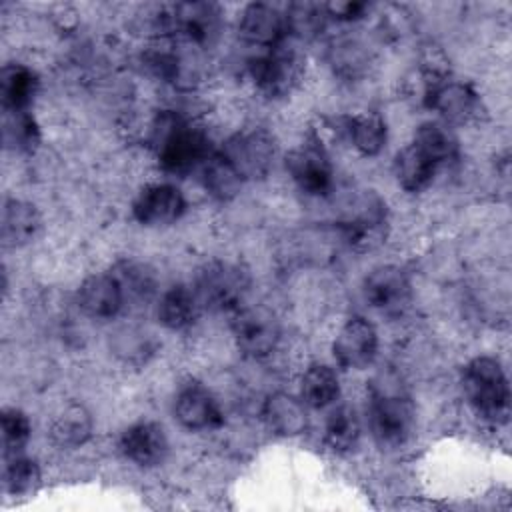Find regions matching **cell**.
<instances>
[{
  "label": "cell",
  "instance_id": "1",
  "mask_svg": "<svg viewBox=\"0 0 512 512\" xmlns=\"http://www.w3.org/2000/svg\"><path fill=\"white\" fill-rule=\"evenodd\" d=\"M152 146L160 166L172 174H188L212 154L208 136L176 112H160L156 116Z\"/></svg>",
  "mask_w": 512,
  "mask_h": 512
},
{
  "label": "cell",
  "instance_id": "2",
  "mask_svg": "<svg viewBox=\"0 0 512 512\" xmlns=\"http://www.w3.org/2000/svg\"><path fill=\"white\" fill-rule=\"evenodd\" d=\"M370 430L382 448L404 446L414 432V408L400 386H390L384 378L372 388Z\"/></svg>",
  "mask_w": 512,
  "mask_h": 512
},
{
  "label": "cell",
  "instance_id": "3",
  "mask_svg": "<svg viewBox=\"0 0 512 512\" xmlns=\"http://www.w3.org/2000/svg\"><path fill=\"white\" fill-rule=\"evenodd\" d=\"M462 388L472 410L490 422H498L508 414V380L498 360L478 356L464 366Z\"/></svg>",
  "mask_w": 512,
  "mask_h": 512
},
{
  "label": "cell",
  "instance_id": "4",
  "mask_svg": "<svg viewBox=\"0 0 512 512\" xmlns=\"http://www.w3.org/2000/svg\"><path fill=\"white\" fill-rule=\"evenodd\" d=\"M154 26L190 44H210L220 30V10L212 2L164 4L154 10Z\"/></svg>",
  "mask_w": 512,
  "mask_h": 512
},
{
  "label": "cell",
  "instance_id": "5",
  "mask_svg": "<svg viewBox=\"0 0 512 512\" xmlns=\"http://www.w3.org/2000/svg\"><path fill=\"white\" fill-rule=\"evenodd\" d=\"M248 272L238 264L214 260L200 268L196 276V296L200 306L216 312H234L244 304L248 294Z\"/></svg>",
  "mask_w": 512,
  "mask_h": 512
},
{
  "label": "cell",
  "instance_id": "6",
  "mask_svg": "<svg viewBox=\"0 0 512 512\" xmlns=\"http://www.w3.org/2000/svg\"><path fill=\"white\" fill-rule=\"evenodd\" d=\"M248 72L262 94L278 98L286 96L298 84L302 74V60L296 50L280 44L252 58Z\"/></svg>",
  "mask_w": 512,
  "mask_h": 512
},
{
  "label": "cell",
  "instance_id": "7",
  "mask_svg": "<svg viewBox=\"0 0 512 512\" xmlns=\"http://www.w3.org/2000/svg\"><path fill=\"white\" fill-rule=\"evenodd\" d=\"M242 180L262 178L270 172L276 158V142L264 130L234 134L220 152Z\"/></svg>",
  "mask_w": 512,
  "mask_h": 512
},
{
  "label": "cell",
  "instance_id": "8",
  "mask_svg": "<svg viewBox=\"0 0 512 512\" xmlns=\"http://www.w3.org/2000/svg\"><path fill=\"white\" fill-rule=\"evenodd\" d=\"M232 334L244 354L264 358L274 352L280 340V326L268 308L240 306L232 312Z\"/></svg>",
  "mask_w": 512,
  "mask_h": 512
},
{
  "label": "cell",
  "instance_id": "9",
  "mask_svg": "<svg viewBox=\"0 0 512 512\" xmlns=\"http://www.w3.org/2000/svg\"><path fill=\"white\" fill-rule=\"evenodd\" d=\"M386 226V206L372 194H362L340 220L346 242L358 250H370L382 242Z\"/></svg>",
  "mask_w": 512,
  "mask_h": 512
},
{
  "label": "cell",
  "instance_id": "10",
  "mask_svg": "<svg viewBox=\"0 0 512 512\" xmlns=\"http://www.w3.org/2000/svg\"><path fill=\"white\" fill-rule=\"evenodd\" d=\"M364 298L366 302L388 316L400 314L408 308L412 298L410 280L398 266H380L374 268L364 280Z\"/></svg>",
  "mask_w": 512,
  "mask_h": 512
},
{
  "label": "cell",
  "instance_id": "11",
  "mask_svg": "<svg viewBox=\"0 0 512 512\" xmlns=\"http://www.w3.org/2000/svg\"><path fill=\"white\" fill-rule=\"evenodd\" d=\"M286 168L298 188L312 196H324L332 190L334 170L326 152L316 144H302L288 160Z\"/></svg>",
  "mask_w": 512,
  "mask_h": 512
},
{
  "label": "cell",
  "instance_id": "12",
  "mask_svg": "<svg viewBox=\"0 0 512 512\" xmlns=\"http://www.w3.org/2000/svg\"><path fill=\"white\" fill-rule=\"evenodd\" d=\"M332 350H334L336 362L342 368L360 370L368 366L376 356V350H378L376 328L368 320L354 316L338 330Z\"/></svg>",
  "mask_w": 512,
  "mask_h": 512
},
{
  "label": "cell",
  "instance_id": "13",
  "mask_svg": "<svg viewBox=\"0 0 512 512\" xmlns=\"http://www.w3.org/2000/svg\"><path fill=\"white\" fill-rule=\"evenodd\" d=\"M184 208V196L176 186L152 184L138 194L132 206V214L144 226H166L176 222Z\"/></svg>",
  "mask_w": 512,
  "mask_h": 512
},
{
  "label": "cell",
  "instance_id": "14",
  "mask_svg": "<svg viewBox=\"0 0 512 512\" xmlns=\"http://www.w3.org/2000/svg\"><path fill=\"white\" fill-rule=\"evenodd\" d=\"M240 34L250 44L266 50L276 48L284 44V38L288 36L286 14L270 4H248L240 16Z\"/></svg>",
  "mask_w": 512,
  "mask_h": 512
},
{
  "label": "cell",
  "instance_id": "15",
  "mask_svg": "<svg viewBox=\"0 0 512 512\" xmlns=\"http://www.w3.org/2000/svg\"><path fill=\"white\" fill-rule=\"evenodd\" d=\"M174 414L188 430H212L224 422L216 398L200 384H186L174 400Z\"/></svg>",
  "mask_w": 512,
  "mask_h": 512
},
{
  "label": "cell",
  "instance_id": "16",
  "mask_svg": "<svg viewBox=\"0 0 512 512\" xmlns=\"http://www.w3.org/2000/svg\"><path fill=\"white\" fill-rule=\"evenodd\" d=\"M120 452L138 466H156L168 454L166 432L156 422L132 424L120 436Z\"/></svg>",
  "mask_w": 512,
  "mask_h": 512
},
{
  "label": "cell",
  "instance_id": "17",
  "mask_svg": "<svg viewBox=\"0 0 512 512\" xmlns=\"http://www.w3.org/2000/svg\"><path fill=\"white\" fill-rule=\"evenodd\" d=\"M124 304V292L114 274H96L82 282L78 290L80 310L96 320L114 318Z\"/></svg>",
  "mask_w": 512,
  "mask_h": 512
},
{
  "label": "cell",
  "instance_id": "18",
  "mask_svg": "<svg viewBox=\"0 0 512 512\" xmlns=\"http://www.w3.org/2000/svg\"><path fill=\"white\" fill-rule=\"evenodd\" d=\"M428 104L442 114L448 122H466L478 110V94L466 82L442 80L432 82L426 92Z\"/></svg>",
  "mask_w": 512,
  "mask_h": 512
},
{
  "label": "cell",
  "instance_id": "19",
  "mask_svg": "<svg viewBox=\"0 0 512 512\" xmlns=\"http://www.w3.org/2000/svg\"><path fill=\"white\" fill-rule=\"evenodd\" d=\"M40 230V216L30 202L6 200L2 208V242L16 248L32 242Z\"/></svg>",
  "mask_w": 512,
  "mask_h": 512
},
{
  "label": "cell",
  "instance_id": "20",
  "mask_svg": "<svg viewBox=\"0 0 512 512\" xmlns=\"http://www.w3.org/2000/svg\"><path fill=\"white\" fill-rule=\"evenodd\" d=\"M262 416L268 428L280 436H296L302 434L308 426L304 402L288 396V394H272L264 402Z\"/></svg>",
  "mask_w": 512,
  "mask_h": 512
},
{
  "label": "cell",
  "instance_id": "21",
  "mask_svg": "<svg viewBox=\"0 0 512 512\" xmlns=\"http://www.w3.org/2000/svg\"><path fill=\"white\" fill-rule=\"evenodd\" d=\"M438 172V166L416 146L410 144L394 158V174L398 184L408 192H422L428 188Z\"/></svg>",
  "mask_w": 512,
  "mask_h": 512
},
{
  "label": "cell",
  "instance_id": "22",
  "mask_svg": "<svg viewBox=\"0 0 512 512\" xmlns=\"http://www.w3.org/2000/svg\"><path fill=\"white\" fill-rule=\"evenodd\" d=\"M38 88L36 74L22 64H6L0 74V96L6 112L28 110Z\"/></svg>",
  "mask_w": 512,
  "mask_h": 512
},
{
  "label": "cell",
  "instance_id": "23",
  "mask_svg": "<svg viewBox=\"0 0 512 512\" xmlns=\"http://www.w3.org/2000/svg\"><path fill=\"white\" fill-rule=\"evenodd\" d=\"M198 296L186 286L168 288L158 304V320L170 330H184L194 324L198 316Z\"/></svg>",
  "mask_w": 512,
  "mask_h": 512
},
{
  "label": "cell",
  "instance_id": "24",
  "mask_svg": "<svg viewBox=\"0 0 512 512\" xmlns=\"http://www.w3.org/2000/svg\"><path fill=\"white\" fill-rule=\"evenodd\" d=\"M92 434V416L80 404H70L60 410L50 424V438L60 448H78Z\"/></svg>",
  "mask_w": 512,
  "mask_h": 512
},
{
  "label": "cell",
  "instance_id": "25",
  "mask_svg": "<svg viewBox=\"0 0 512 512\" xmlns=\"http://www.w3.org/2000/svg\"><path fill=\"white\" fill-rule=\"evenodd\" d=\"M414 144L440 168L458 156V140L444 122H424L414 138Z\"/></svg>",
  "mask_w": 512,
  "mask_h": 512
},
{
  "label": "cell",
  "instance_id": "26",
  "mask_svg": "<svg viewBox=\"0 0 512 512\" xmlns=\"http://www.w3.org/2000/svg\"><path fill=\"white\" fill-rule=\"evenodd\" d=\"M346 132L354 148L364 156L378 154L386 144V124L376 112H360L348 118Z\"/></svg>",
  "mask_w": 512,
  "mask_h": 512
},
{
  "label": "cell",
  "instance_id": "27",
  "mask_svg": "<svg viewBox=\"0 0 512 512\" xmlns=\"http://www.w3.org/2000/svg\"><path fill=\"white\" fill-rule=\"evenodd\" d=\"M200 172L206 192L218 200L234 198L244 182L220 152H212L200 166Z\"/></svg>",
  "mask_w": 512,
  "mask_h": 512
},
{
  "label": "cell",
  "instance_id": "28",
  "mask_svg": "<svg viewBox=\"0 0 512 512\" xmlns=\"http://www.w3.org/2000/svg\"><path fill=\"white\" fill-rule=\"evenodd\" d=\"M340 384L336 372L326 364H312L302 376V402L310 408H324L338 398Z\"/></svg>",
  "mask_w": 512,
  "mask_h": 512
},
{
  "label": "cell",
  "instance_id": "29",
  "mask_svg": "<svg viewBox=\"0 0 512 512\" xmlns=\"http://www.w3.org/2000/svg\"><path fill=\"white\" fill-rule=\"evenodd\" d=\"M2 142L12 152H34L40 142V128L28 110L6 112Z\"/></svg>",
  "mask_w": 512,
  "mask_h": 512
},
{
  "label": "cell",
  "instance_id": "30",
  "mask_svg": "<svg viewBox=\"0 0 512 512\" xmlns=\"http://www.w3.org/2000/svg\"><path fill=\"white\" fill-rule=\"evenodd\" d=\"M324 438L334 452L352 450L360 438V422L354 408L350 406L334 408L326 420Z\"/></svg>",
  "mask_w": 512,
  "mask_h": 512
},
{
  "label": "cell",
  "instance_id": "31",
  "mask_svg": "<svg viewBox=\"0 0 512 512\" xmlns=\"http://www.w3.org/2000/svg\"><path fill=\"white\" fill-rule=\"evenodd\" d=\"M40 484V468L34 460L14 454L6 456L4 466V490L12 496H24L38 488Z\"/></svg>",
  "mask_w": 512,
  "mask_h": 512
},
{
  "label": "cell",
  "instance_id": "32",
  "mask_svg": "<svg viewBox=\"0 0 512 512\" xmlns=\"http://www.w3.org/2000/svg\"><path fill=\"white\" fill-rule=\"evenodd\" d=\"M286 22H288V34H294L298 38H312L316 36L328 18L324 4L314 2H294L286 8Z\"/></svg>",
  "mask_w": 512,
  "mask_h": 512
},
{
  "label": "cell",
  "instance_id": "33",
  "mask_svg": "<svg viewBox=\"0 0 512 512\" xmlns=\"http://www.w3.org/2000/svg\"><path fill=\"white\" fill-rule=\"evenodd\" d=\"M30 420L24 412L16 408L2 410V448L4 456L20 454V450L30 440Z\"/></svg>",
  "mask_w": 512,
  "mask_h": 512
},
{
  "label": "cell",
  "instance_id": "34",
  "mask_svg": "<svg viewBox=\"0 0 512 512\" xmlns=\"http://www.w3.org/2000/svg\"><path fill=\"white\" fill-rule=\"evenodd\" d=\"M122 274L116 276L120 286H122V292H124V298L126 296H138V298H146L150 292H152V278L150 274H146L142 268L138 266H132V264H126L122 270Z\"/></svg>",
  "mask_w": 512,
  "mask_h": 512
},
{
  "label": "cell",
  "instance_id": "35",
  "mask_svg": "<svg viewBox=\"0 0 512 512\" xmlns=\"http://www.w3.org/2000/svg\"><path fill=\"white\" fill-rule=\"evenodd\" d=\"M328 16L336 20H356L362 18V14L368 10V4L364 2H354V0H342V2H330L324 4Z\"/></svg>",
  "mask_w": 512,
  "mask_h": 512
}]
</instances>
